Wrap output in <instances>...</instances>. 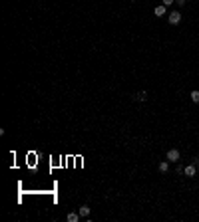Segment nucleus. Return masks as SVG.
I'll return each instance as SVG.
<instances>
[{"mask_svg":"<svg viewBox=\"0 0 199 222\" xmlns=\"http://www.w3.org/2000/svg\"><path fill=\"white\" fill-rule=\"evenodd\" d=\"M167 20H169V24H179V22H181V12H177V10L171 12L167 16Z\"/></svg>","mask_w":199,"mask_h":222,"instance_id":"obj_1","label":"nucleus"},{"mask_svg":"<svg viewBox=\"0 0 199 222\" xmlns=\"http://www.w3.org/2000/svg\"><path fill=\"white\" fill-rule=\"evenodd\" d=\"M167 161L177 163V161H179V151L177 149H169V151H167Z\"/></svg>","mask_w":199,"mask_h":222,"instance_id":"obj_2","label":"nucleus"},{"mask_svg":"<svg viewBox=\"0 0 199 222\" xmlns=\"http://www.w3.org/2000/svg\"><path fill=\"white\" fill-rule=\"evenodd\" d=\"M183 173H185L187 176H195V173H197V167H195V165H187L185 169H183Z\"/></svg>","mask_w":199,"mask_h":222,"instance_id":"obj_3","label":"nucleus"},{"mask_svg":"<svg viewBox=\"0 0 199 222\" xmlns=\"http://www.w3.org/2000/svg\"><path fill=\"white\" fill-rule=\"evenodd\" d=\"M68 222H78V218H80V214H76V212H68Z\"/></svg>","mask_w":199,"mask_h":222,"instance_id":"obj_4","label":"nucleus"},{"mask_svg":"<svg viewBox=\"0 0 199 222\" xmlns=\"http://www.w3.org/2000/svg\"><path fill=\"white\" fill-rule=\"evenodd\" d=\"M165 8L167 6H163V4H161V6H155V16H163V14H165Z\"/></svg>","mask_w":199,"mask_h":222,"instance_id":"obj_5","label":"nucleus"},{"mask_svg":"<svg viewBox=\"0 0 199 222\" xmlns=\"http://www.w3.org/2000/svg\"><path fill=\"white\" fill-rule=\"evenodd\" d=\"M80 216H90V206H80Z\"/></svg>","mask_w":199,"mask_h":222,"instance_id":"obj_6","label":"nucleus"},{"mask_svg":"<svg viewBox=\"0 0 199 222\" xmlns=\"http://www.w3.org/2000/svg\"><path fill=\"white\" fill-rule=\"evenodd\" d=\"M159 170H161V173H167V170H169V163H167V161H163V163L159 165Z\"/></svg>","mask_w":199,"mask_h":222,"instance_id":"obj_7","label":"nucleus"},{"mask_svg":"<svg viewBox=\"0 0 199 222\" xmlns=\"http://www.w3.org/2000/svg\"><path fill=\"white\" fill-rule=\"evenodd\" d=\"M191 99L195 101V103H199V91L195 89V91H191Z\"/></svg>","mask_w":199,"mask_h":222,"instance_id":"obj_8","label":"nucleus"},{"mask_svg":"<svg viewBox=\"0 0 199 222\" xmlns=\"http://www.w3.org/2000/svg\"><path fill=\"white\" fill-rule=\"evenodd\" d=\"M135 99H139V101H143V99H146V91H139L138 95H135Z\"/></svg>","mask_w":199,"mask_h":222,"instance_id":"obj_9","label":"nucleus"},{"mask_svg":"<svg viewBox=\"0 0 199 222\" xmlns=\"http://www.w3.org/2000/svg\"><path fill=\"white\" fill-rule=\"evenodd\" d=\"M161 2H163V6H171L175 0H161Z\"/></svg>","mask_w":199,"mask_h":222,"instance_id":"obj_10","label":"nucleus"},{"mask_svg":"<svg viewBox=\"0 0 199 222\" xmlns=\"http://www.w3.org/2000/svg\"><path fill=\"white\" fill-rule=\"evenodd\" d=\"M193 165H195V167H199V157H195V159H193Z\"/></svg>","mask_w":199,"mask_h":222,"instance_id":"obj_11","label":"nucleus"},{"mask_svg":"<svg viewBox=\"0 0 199 222\" xmlns=\"http://www.w3.org/2000/svg\"><path fill=\"white\" fill-rule=\"evenodd\" d=\"M175 2H177L179 6H183V4H185V0H175Z\"/></svg>","mask_w":199,"mask_h":222,"instance_id":"obj_12","label":"nucleus"}]
</instances>
